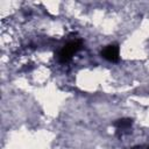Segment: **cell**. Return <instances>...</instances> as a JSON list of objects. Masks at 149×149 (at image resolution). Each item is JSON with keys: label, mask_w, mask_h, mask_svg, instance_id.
<instances>
[{"label": "cell", "mask_w": 149, "mask_h": 149, "mask_svg": "<svg viewBox=\"0 0 149 149\" xmlns=\"http://www.w3.org/2000/svg\"><path fill=\"white\" fill-rule=\"evenodd\" d=\"M81 48V42L80 41H72V42H69L66 45H64L62 48V50L59 51L58 54V58L62 63H66L69 62L72 56Z\"/></svg>", "instance_id": "6da1fadb"}, {"label": "cell", "mask_w": 149, "mask_h": 149, "mask_svg": "<svg viewBox=\"0 0 149 149\" xmlns=\"http://www.w3.org/2000/svg\"><path fill=\"white\" fill-rule=\"evenodd\" d=\"M101 56L109 62H118L119 61V47L115 44L107 45L101 51Z\"/></svg>", "instance_id": "7a4b0ae2"}, {"label": "cell", "mask_w": 149, "mask_h": 149, "mask_svg": "<svg viewBox=\"0 0 149 149\" xmlns=\"http://www.w3.org/2000/svg\"><path fill=\"white\" fill-rule=\"evenodd\" d=\"M114 126L118 128V130H127L132 126V120L130 119H120L114 122Z\"/></svg>", "instance_id": "3957f363"}]
</instances>
